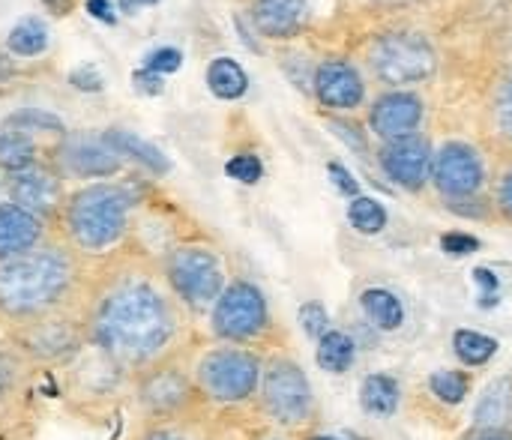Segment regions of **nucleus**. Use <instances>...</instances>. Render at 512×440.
Here are the masks:
<instances>
[{
    "mask_svg": "<svg viewBox=\"0 0 512 440\" xmlns=\"http://www.w3.org/2000/svg\"><path fill=\"white\" fill-rule=\"evenodd\" d=\"M132 440H198L186 423H144Z\"/></svg>",
    "mask_w": 512,
    "mask_h": 440,
    "instance_id": "2f4dec72",
    "label": "nucleus"
},
{
    "mask_svg": "<svg viewBox=\"0 0 512 440\" xmlns=\"http://www.w3.org/2000/svg\"><path fill=\"white\" fill-rule=\"evenodd\" d=\"M264 357L243 345L216 342L195 363L192 375L201 393V402L216 408H240L255 402L261 387Z\"/></svg>",
    "mask_w": 512,
    "mask_h": 440,
    "instance_id": "39448f33",
    "label": "nucleus"
},
{
    "mask_svg": "<svg viewBox=\"0 0 512 440\" xmlns=\"http://www.w3.org/2000/svg\"><path fill=\"white\" fill-rule=\"evenodd\" d=\"M495 204H498L501 216H504V219H510V222H512V171H507V174L501 177V183H498V198H495Z\"/></svg>",
    "mask_w": 512,
    "mask_h": 440,
    "instance_id": "79ce46f5",
    "label": "nucleus"
},
{
    "mask_svg": "<svg viewBox=\"0 0 512 440\" xmlns=\"http://www.w3.org/2000/svg\"><path fill=\"white\" fill-rule=\"evenodd\" d=\"M84 294L81 255L63 240L51 237L39 249L0 264V321L9 330L75 309Z\"/></svg>",
    "mask_w": 512,
    "mask_h": 440,
    "instance_id": "f03ea898",
    "label": "nucleus"
},
{
    "mask_svg": "<svg viewBox=\"0 0 512 440\" xmlns=\"http://www.w3.org/2000/svg\"><path fill=\"white\" fill-rule=\"evenodd\" d=\"M87 342L129 378L180 351L186 312L162 276L144 267H117L81 303Z\"/></svg>",
    "mask_w": 512,
    "mask_h": 440,
    "instance_id": "f257e3e1",
    "label": "nucleus"
},
{
    "mask_svg": "<svg viewBox=\"0 0 512 440\" xmlns=\"http://www.w3.org/2000/svg\"><path fill=\"white\" fill-rule=\"evenodd\" d=\"M3 129H18L24 135H33L36 141L54 147L69 129L63 126V120L51 111H42V108H18L12 111L6 120H3Z\"/></svg>",
    "mask_w": 512,
    "mask_h": 440,
    "instance_id": "b1692460",
    "label": "nucleus"
},
{
    "mask_svg": "<svg viewBox=\"0 0 512 440\" xmlns=\"http://www.w3.org/2000/svg\"><path fill=\"white\" fill-rule=\"evenodd\" d=\"M348 222H351L354 231H360L366 237H375V234H381L387 228V210H384L381 201L357 195L348 204Z\"/></svg>",
    "mask_w": 512,
    "mask_h": 440,
    "instance_id": "c756f323",
    "label": "nucleus"
},
{
    "mask_svg": "<svg viewBox=\"0 0 512 440\" xmlns=\"http://www.w3.org/2000/svg\"><path fill=\"white\" fill-rule=\"evenodd\" d=\"M267 440H285V438H267Z\"/></svg>",
    "mask_w": 512,
    "mask_h": 440,
    "instance_id": "603ef678",
    "label": "nucleus"
},
{
    "mask_svg": "<svg viewBox=\"0 0 512 440\" xmlns=\"http://www.w3.org/2000/svg\"><path fill=\"white\" fill-rule=\"evenodd\" d=\"M42 6H45L54 18H63V15H69V12H72L75 0H42Z\"/></svg>",
    "mask_w": 512,
    "mask_h": 440,
    "instance_id": "49530a36",
    "label": "nucleus"
},
{
    "mask_svg": "<svg viewBox=\"0 0 512 440\" xmlns=\"http://www.w3.org/2000/svg\"><path fill=\"white\" fill-rule=\"evenodd\" d=\"M453 354L465 369H483L498 354V339L477 333V330H456L453 333Z\"/></svg>",
    "mask_w": 512,
    "mask_h": 440,
    "instance_id": "cd10ccee",
    "label": "nucleus"
},
{
    "mask_svg": "<svg viewBox=\"0 0 512 440\" xmlns=\"http://www.w3.org/2000/svg\"><path fill=\"white\" fill-rule=\"evenodd\" d=\"M210 336L222 345H258L270 330V306L255 282L234 279L207 312Z\"/></svg>",
    "mask_w": 512,
    "mask_h": 440,
    "instance_id": "1a4fd4ad",
    "label": "nucleus"
},
{
    "mask_svg": "<svg viewBox=\"0 0 512 440\" xmlns=\"http://www.w3.org/2000/svg\"><path fill=\"white\" fill-rule=\"evenodd\" d=\"M102 135H105V141L114 147V153H117L123 162H132V165L144 168V171L153 174V177H162V174L171 171L168 156H165L153 141H144L141 135H135V132H129V129H105Z\"/></svg>",
    "mask_w": 512,
    "mask_h": 440,
    "instance_id": "6ab92c4d",
    "label": "nucleus"
},
{
    "mask_svg": "<svg viewBox=\"0 0 512 440\" xmlns=\"http://www.w3.org/2000/svg\"><path fill=\"white\" fill-rule=\"evenodd\" d=\"M87 345L90 342L81 306L45 315L12 330V348L24 357L27 366L39 369H66Z\"/></svg>",
    "mask_w": 512,
    "mask_h": 440,
    "instance_id": "6e6552de",
    "label": "nucleus"
},
{
    "mask_svg": "<svg viewBox=\"0 0 512 440\" xmlns=\"http://www.w3.org/2000/svg\"><path fill=\"white\" fill-rule=\"evenodd\" d=\"M432 156L435 153L426 138L408 135V138L384 141L378 153V165L396 186L408 192H420L432 180Z\"/></svg>",
    "mask_w": 512,
    "mask_h": 440,
    "instance_id": "4468645a",
    "label": "nucleus"
},
{
    "mask_svg": "<svg viewBox=\"0 0 512 440\" xmlns=\"http://www.w3.org/2000/svg\"><path fill=\"white\" fill-rule=\"evenodd\" d=\"M345 440H363V438H360V435H354V432H348V435H345Z\"/></svg>",
    "mask_w": 512,
    "mask_h": 440,
    "instance_id": "8fccbe9b",
    "label": "nucleus"
},
{
    "mask_svg": "<svg viewBox=\"0 0 512 440\" xmlns=\"http://www.w3.org/2000/svg\"><path fill=\"white\" fill-rule=\"evenodd\" d=\"M24 357L9 345V348H0V396L18 381V372L24 369Z\"/></svg>",
    "mask_w": 512,
    "mask_h": 440,
    "instance_id": "f704fd0d",
    "label": "nucleus"
},
{
    "mask_svg": "<svg viewBox=\"0 0 512 440\" xmlns=\"http://www.w3.org/2000/svg\"><path fill=\"white\" fill-rule=\"evenodd\" d=\"M48 42H51L48 24H45L42 18H36V15L21 18V21L9 30V36H6V48H9V54H15V57H39V54L48 51Z\"/></svg>",
    "mask_w": 512,
    "mask_h": 440,
    "instance_id": "a878e982",
    "label": "nucleus"
},
{
    "mask_svg": "<svg viewBox=\"0 0 512 440\" xmlns=\"http://www.w3.org/2000/svg\"><path fill=\"white\" fill-rule=\"evenodd\" d=\"M207 87L219 99H240L249 90V75L234 57H216L207 66Z\"/></svg>",
    "mask_w": 512,
    "mask_h": 440,
    "instance_id": "bb28decb",
    "label": "nucleus"
},
{
    "mask_svg": "<svg viewBox=\"0 0 512 440\" xmlns=\"http://www.w3.org/2000/svg\"><path fill=\"white\" fill-rule=\"evenodd\" d=\"M126 9H135V6H153V3H159V0H120Z\"/></svg>",
    "mask_w": 512,
    "mask_h": 440,
    "instance_id": "de8ad7c7",
    "label": "nucleus"
},
{
    "mask_svg": "<svg viewBox=\"0 0 512 440\" xmlns=\"http://www.w3.org/2000/svg\"><path fill=\"white\" fill-rule=\"evenodd\" d=\"M360 306H363L366 321L381 333H396L405 324V306L387 288H366L360 294Z\"/></svg>",
    "mask_w": 512,
    "mask_h": 440,
    "instance_id": "5701e85b",
    "label": "nucleus"
},
{
    "mask_svg": "<svg viewBox=\"0 0 512 440\" xmlns=\"http://www.w3.org/2000/svg\"><path fill=\"white\" fill-rule=\"evenodd\" d=\"M498 126L512 141V78L504 84V90L498 96Z\"/></svg>",
    "mask_w": 512,
    "mask_h": 440,
    "instance_id": "ea45409f",
    "label": "nucleus"
},
{
    "mask_svg": "<svg viewBox=\"0 0 512 440\" xmlns=\"http://www.w3.org/2000/svg\"><path fill=\"white\" fill-rule=\"evenodd\" d=\"M159 276L165 279L168 291L189 315H207L228 285L222 258L198 243H180L168 249L162 255Z\"/></svg>",
    "mask_w": 512,
    "mask_h": 440,
    "instance_id": "423d86ee",
    "label": "nucleus"
},
{
    "mask_svg": "<svg viewBox=\"0 0 512 440\" xmlns=\"http://www.w3.org/2000/svg\"><path fill=\"white\" fill-rule=\"evenodd\" d=\"M69 189L66 180L60 177V171L45 162L27 171H15V174H3V198L15 201L18 207L42 216L45 222H57L63 201H66Z\"/></svg>",
    "mask_w": 512,
    "mask_h": 440,
    "instance_id": "f8f14e48",
    "label": "nucleus"
},
{
    "mask_svg": "<svg viewBox=\"0 0 512 440\" xmlns=\"http://www.w3.org/2000/svg\"><path fill=\"white\" fill-rule=\"evenodd\" d=\"M132 87L141 96H159L165 90V75H156L150 69H135L132 72Z\"/></svg>",
    "mask_w": 512,
    "mask_h": 440,
    "instance_id": "e433bc0d",
    "label": "nucleus"
},
{
    "mask_svg": "<svg viewBox=\"0 0 512 440\" xmlns=\"http://www.w3.org/2000/svg\"><path fill=\"white\" fill-rule=\"evenodd\" d=\"M63 180L93 183V180H114L123 171V159L105 141L102 132H66L48 159Z\"/></svg>",
    "mask_w": 512,
    "mask_h": 440,
    "instance_id": "9d476101",
    "label": "nucleus"
},
{
    "mask_svg": "<svg viewBox=\"0 0 512 440\" xmlns=\"http://www.w3.org/2000/svg\"><path fill=\"white\" fill-rule=\"evenodd\" d=\"M330 126H333V129H336V132H339V135H342V138H348V144H351V147H354V150H363V144H360V141H363V138H360V135H357V132H354V129H351V126H348V123H345V126H342V123H339V120H330Z\"/></svg>",
    "mask_w": 512,
    "mask_h": 440,
    "instance_id": "a18cd8bd",
    "label": "nucleus"
},
{
    "mask_svg": "<svg viewBox=\"0 0 512 440\" xmlns=\"http://www.w3.org/2000/svg\"><path fill=\"white\" fill-rule=\"evenodd\" d=\"M441 249L447 255H456V258L459 255H474L480 249V240L474 234H465V231H450V234L441 237Z\"/></svg>",
    "mask_w": 512,
    "mask_h": 440,
    "instance_id": "c9c22d12",
    "label": "nucleus"
},
{
    "mask_svg": "<svg viewBox=\"0 0 512 440\" xmlns=\"http://www.w3.org/2000/svg\"><path fill=\"white\" fill-rule=\"evenodd\" d=\"M51 240V222L0 198V264L21 258Z\"/></svg>",
    "mask_w": 512,
    "mask_h": 440,
    "instance_id": "2eb2a0df",
    "label": "nucleus"
},
{
    "mask_svg": "<svg viewBox=\"0 0 512 440\" xmlns=\"http://www.w3.org/2000/svg\"><path fill=\"white\" fill-rule=\"evenodd\" d=\"M357 360V342L351 333L345 330H327L321 339H318V348H315V363L321 372L327 375H345Z\"/></svg>",
    "mask_w": 512,
    "mask_h": 440,
    "instance_id": "393cba45",
    "label": "nucleus"
},
{
    "mask_svg": "<svg viewBox=\"0 0 512 440\" xmlns=\"http://www.w3.org/2000/svg\"><path fill=\"white\" fill-rule=\"evenodd\" d=\"M432 183L444 195V201L477 198L486 183V165L471 144L447 141L432 156Z\"/></svg>",
    "mask_w": 512,
    "mask_h": 440,
    "instance_id": "ddd939ff",
    "label": "nucleus"
},
{
    "mask_svg": "<svg viewBox=\"0 0 512 440\" xmlns=\"http://www.w3.org/2000/svg\"><path fill=\"white\" fill-rule=\"evenodd\" d=\"M309 0H252V24L258 33L285 39L306 27Z\"/></svg>",
    "mask_w": 512,
    "mask_h": 440,
    "instance_id": "a211bd4d",
    "label": "nucleus"
},
{
    "mask_svg": "<svg viewBox=\"0 0 512 440\" xmlns=\"http://www.w3.org/2000/svg\"><path fill=\"white\" fill-rule=\"evenodd\" d=\"M423 123V102L417 93H387L372 105L369 114V129L381 138V141H396V138H408L417 135Z\"/></svg>",
    "mask_w": 512,
    "mask_h": 440,
    "instance_id": "dca6fc26",
    "label": "nucleus"
},
{
    "mask_svg": "<svg viewBox=\"0 0 512 440\" xmlns=\"http://www.w3.org/2000/svg\"><path fill=\"white\" fill-rule=\"evenodd\" d=\"M255 402L261 414L279 429H306L315 423L318 414L309 375L294 357H264Z\"/></svg>",
    "mask_w": 512,
    "mask_h": 440,
    "instance_id": "0eeeda50",
    "label": "nucleus"
},
{
    "mask_svg": "<svg viewBox=\"0 0 512 440\" xmlns=\"http://www.w3.org/2000/svg\"><path fill=\"white\" fill-rule=\"evenodd\" d=\"M144 195L132 180H93L72 189L57 216L63 243L81 258H102L126 243Z\"/></svg>",
    "mask_w": 512,
    "mask_h": 440,
    "instance_id": "7ed1b4c3",
    "label": "nucleus"
},
{
    "mask_svg": "<svg viewBox=\"0 0 512 440\" xmlns=\"http://www.w3.org/2000/svg\"><path fill=\"white\" fill-rule=\"evenodd\" d=\"M399 402H402L399 378H393L387 372H372V375L363 378V384H360V408H363V414L378 417V420H390L399 411Z\"/></svg>",
    "mask_w": 512,
    "mask_h": 440,
    "instance_id": "4be33fe9",
    "label": "nucleus"
},
{
    "mask_svg": "<svg viewBox=\"0 0 512 440\" xmlns=\"http://www.w3.org/2000/svg\"><path fill=\"white\" fill-rule=\"evenodd\" d=\"M306 440H339V438H333V435H309Z\"/></svg>",
    "mask_w": 512,
    "mask_h": 440,
    "instance_id": "09e8293b",
    "label": "nucleus"
},
{
    "mask_svg": "<svg viewBox=\"0 0 512 440\" xmlns=\"http://www.w3.org/2000/svg\"><path fill=\"white\" fill-rule=\"evenodd\" d=\"M474 387V375L465 369H438L429 375V393L441 402V405H462L471 396Z\"/></svg>",
    "mask_w": 512,
    "mask_h": 440,
    "instance_id": "c85d7f7f",
    "label": "nucleus"
},
{
    "mask_svg": "<svg viewBox=\"0 0 512 440\" xmlns=\"http://www.w3.org/2000/svg\"><path fill=\"white\" fill-rule=\"evenodd\" d=\"M69 84L84 90V93H93V90H102V75L96 72V66H78L69 75Z\"/></svg>",
    "mask_w": 512,
    "mask_h": 440,
    "instance_id": "58836bf2",
    "label": "nucleus"
},
{
    "mask_svg": "<svg viewBox=\"0 0 512 440\" xmlns=\"http://www.w3.org/2000/svg\"><path fill=\"white\" fill-rule=\"evenodd\" d=\"M372 69L384 84H417L435 72V48L417 33H390L378 39Z\"/></svg>",
    "mask_w": 512,
    "mask_h": 440,
    "instance_id": "9b49d317",
    "label": "nucleus"
},
{
    "mask_svg": "<svg viewBox=\"0 0 512 440\" xmlns=\"http://www.w3.org/2000/svg\"><path fill=\"white\" fill-rule=\"evenodd\" d=\"M327 174H330V180L336 183V189H339L342 195H348V198H357V195H360V183L354 180V174H351L345 165L330 162V165H327Z\"/></svg>",
    "mask_w": 512,
    "mask_h": 440,
    "instance_id": "4c0bfd02",
    "label": "nucleus"
},
{
    "mask_svg": "<svg viewBox=\"0 0 512 440\" xmlns=\"http://www.w3.org/2000/svg\"><path fill=\"white\" fill-rule=\"evenodd\" d=\"M459 440H512V429H468Z\"/></svg>",
    "mask_w": 512,
    "mask_h": 440,
    "instance_id": "c03bdc74",
    "label": "nucleus"
},
{
    "mask_svg": "<svg viewBox=\"0 0 512 440\" xmlns=\"http://www.w3.org/2000/svg\"><path fill=\"white\" fill-rule=\"evenodd\" d=\"M51 159V147L36 141L33 135H24L18 129L0 126V174L27 171L36 165H45Z\"/></svg>",
    "mask_w": 512,
    "mask_h": 440,
    "instance_id": "aec40b11",
    "label": "nucleus"
},
{
    "mask_svg": "<svg viewBox=\"0 0 512 440\" xmlns=\"http://www.w3.org/2000/svg\"><path fill=\"white\" fill-rule=\"evenodd\" d=\"M363 78L351 63L342 60H330L324 66H318L315 72V96L321 99V105L336 108V111H351L363 102Z\"/></svg>",
    "mask_w": 512,
    "mask_h": 440,
    "instance_id": "f3484780",
    "label": "nucleus"
},
{
    "mask_svg": "<svg viewBox=\"0 0 512 440\" xmlns=\"http://www.w3.org/2000/svg\"><path fill=\"white\" fill-rule=\"evenodd\" d=\"M180 66H183V54H180L177 48H171V45H162V48L150 51L147 60H144V69H150V72H156V75H171V72H177Z\"/></svg>",
    "mask_w": 512,
    "mask_h": 440,
    "instance_id": "72a5a7b5",
    "label": "nucleus"
},
{
    "mask_svg": "<svg viewBox=\"0 0 512 440\" xmlns=\"http://www.w3.org/2000/svg\"><path fill=\"white\" fill-rule=\"evenodd\" d=\"M129 396L144 423H186L201 405L192 363H186L180 351L135 372L129 378Z\"/></svg>",
    "mask_w": 512,
    "mask_h": 440,
    "instance_id": "20e7f679",
    "label": "nucleus"
},
{
    "mask_svg": "<svg viewBox=\"0 0 512 440\" xmlns=\"http://www.w3.org/2000/svg\"><path fill=\"white\" fill-rule=\"evenodd\" d=\"M87 12L93 18H99L102 24H114L117 21V9H114L111 0H87Z\"/></svg>",
    "mask_w": 512,
    "mask_h": 440,
    "instance_id": "37998d69",
    "label": "nucleus"
},
{
    "mask_svg": "<svg viewBox=\"0 0 512 440\" xmlns=\"http://www.w3.org/2000/svg\"><path fill=\"white\" fill-rule=\"evenodd\" d=\"M225 171H228V177H234V180H240V183L252 186V183H258V180H261L264 165H261V159H258V156L243 153V156H234V159L225 165Z\"/></svg>",
    "mask_w": 512,
    "mask_h": 440,
    "instance_id": "473e14b6",
    "label": "nucleus"
},
{
    "mask_svg": "<svg viewBox=\"0 0 512 440\" xmlns=\"http://www.w3.org/2000/svg\"><path fill=\"white\" fill-rule=\"evenodd\" d=\"M474 429H512V375L495 378L477 408H474Z\"/></svg>",
    "mask_w": 512,
    "mask_h": 440,
    "instance_id": "412c9836",
    "label": "nucleus"
},
{
    "mask_svg": "<svg viewBox=\"0 0 512 440\" xmlns=\"http://www.w3.org/2000/svg\"><path fill=\"white\" fill-rule=\"evenodd\" d=\"M0 198H3V174H0Z\"/></svg>",
    "mask_w": 512,
    "mask_h": 440,
    "instance_id": "3c124183",
    "label": "nucleus"
},
{
    "mask_svg": "<svg viewBox=\"0 0 512 440\" xmlns=\"http://www.w3.org/2000/svg\"><path fill=\"white\" fill-rule=\"evenodd\" d=\"M447 207H450L456 216H468V219H483V213H486L480 195H477V198H462V201H447Z\"/></svg>",
    "mask_w": 512,
    "mask_h": 440,
    "instance_id": "a19ab883",
    "label": "nucleus"
},
{
    "mask_svg": "<svg viewBox=\"0 0 512 440\" xmlns=\"http://www.w3.org/2000/svg\"><path fill=\"white\" fill-rule=\"evenodd\" d=\"M300 324H303V333L318 342L330 330V315L318 300H309V303L300 306Z\"/></svg>",
    "mask_w": 512,
    "mask_h": 440,
    "instance_id": "7c9ffc66",
    "label": "nucleus"
}]
</instances>
